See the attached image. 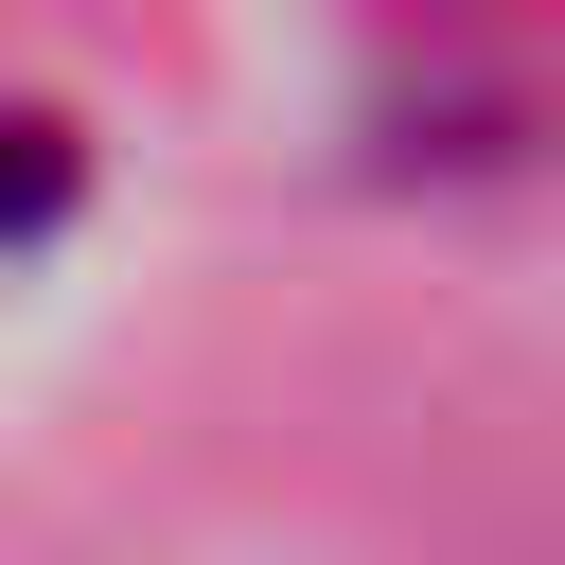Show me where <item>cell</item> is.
I'll return each instance as SVG.
<instances>
[{"label":"cell","mask_w":565,"mask_h":565,"mask_svg":"<svg viewBox=\"0 0 565 565\" xmlns=\"http://www.w3.org/2000/svg\"><path fill=\"white\" fill-rule=\"evenodd\" d=\"M53 194H71V159H53V124H0V247H18V230H35Z\"/></svg>","instance_id":"cell-1"}]
</instances>
